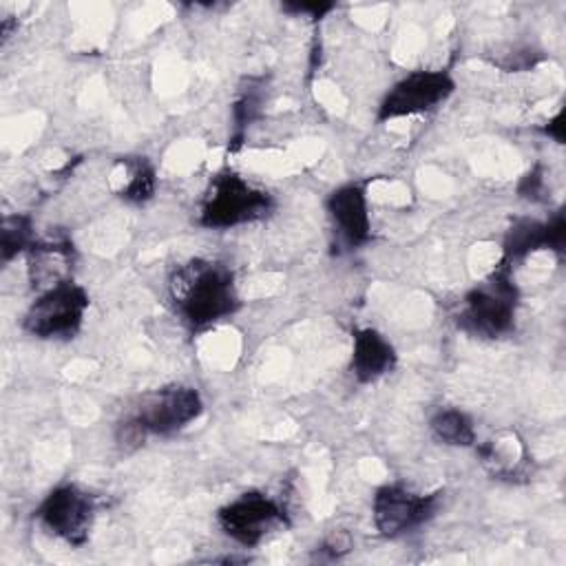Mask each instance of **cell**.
<instances>
[{
	"mask_svg": "<svg viewBox=\"0 0 566 566\" xmlns=\"http://www.w3.org/2000/svg\"><path fill=\"white\" fill-rule=\"evenodd\" d=\"M166 294L172 314L190 332L214 327L241 310L237 276L217 259L192 256L177 263L168 274Z\"/></svg>",
	"mask_w": 566,
	"mask_h": 566,
	"instance_id": "1",
	"label": "cell"
},
{
	"mask_svg": "<svg viewBox=\"0 0 566 566\" xmlns=\"http://www.w3.org/2000/svg\"><path fill=\"white\" fill-rule=\"evenodd\" d=\"M206 411L203 396L197 387L170 382L144 391L117 418L113 438L122 453H133L150 438H172L192 427Z\"/></svg>",
	"mask_w": 566,
	"mask_h": 566,
	"instance_id": "2",
	"label": "cell"
},
{
	"mask_svg": "<svg viewBox=\"0 0 566 566\" xmlns=\"http://www.w3.org/2000/svg\"><path fill=\"white\" fill-rule=\"evenodd\" d=\"M520 303L522 292L513 279V265L497 261L491 274L462 294L453 321L473 338L497 340L515 329Z\"/></svg>",
	"mask_w": 566,
	"mask_h": 566,
	"instance_id": "3",
	"label": "cell"
},
{
	"mask_svg": "<svg viewBox=\"0 0 566 566\" xmlns=\"http://www.w3.org/2000/svg\"><path fill=\"white\" fill-rule=\"evenodd\" d=\"M276 208L270 190L252 184L232 168L214 172L201 195L197 223L206 230H232L265 221Z\"/></svg>",
	"mask_w": 566,
	"mask_h": 566,
	"instance_id": "4",
	"label": "cell"
},
{
	"mask_svg": "<svg viewBox=\"0 0 566 566\" xmlns=\"http://www.w3.org/2000/svg\"><path fill=\"white\" fill-rule=\"evenodd\" d=\"M91 294L75 279L35 292L22 314V332L38 340H73L86 321Z\"/></svg>",
	"mask_w": 566,
	"mask_h": 566,
	"instance_id": "5",
	"label": "cell"
},
{
	"mask_svg": "<svg viewBox=\"0 0 566 566\" xmlns=\"http://www.w3.org/2000/svg\"><path fill=\"white\" fill-rule=\"evenodd\" d=\"M219 531L241 548H256L290 526L285 504L259 489L243 491L217 509Z\"/></svg>",
	"mask_w": 566,
	"mask_h": 566,
	"instance_id": "6",
	"label": "cell"
},
{
	"mask_svg": "<svg viewBox=\"0 0 566 566\" xmlns=\"http://www.w3.org/2000/svg\"><path fill=\"white\" fill-rule=\"evenodd\" d=\"M99 500L77 482L55 484L33 509V520L51 537L71 548H82L93 533Z\"/></svg>",
	"mask_w": 566,
	"mask_h": 566,
	"instance_id": "7",
	"label": "cell"
},
{
	"mask_svg": "<svg viewBox=\"0 0 566 566\" xmlns=\"http://www.w3.org/2000/svg\"><path fill=\"white\" fill-rule=\"evenodd\" d=\"M458 88L447 69H416L398 77L376 106L378 122L427 115L444 106Z\"/></svg>",
	"mask_w": 566,
	"mask_h": 566,
	"instance_id": "8",
	"label": "cell"
},
{
	"mask_svg": "<svg viewBox=\"0 0 566 566\" xmlns=\"http://www.w3.org/2000/svg\"><path fill=\"white\" fill-rule=\"evenodd\" d=\"M440 504L442 491L420 493L402 482H387L371 495V524L380 537L398 539L429 524Z\"/></svg>",
	"mask_w": 566,
	"mask_h": 566,
	"instance_id": "9",
	"label": "cell"
},
{
	"mask_svg": "<svg viewBox=\"0 0 566 566\" xmlns=\"http://www.w3.org/2000/svg\"><path fill=\"white\" fill-rule=\"evenodd\" d=\"M323 206L338 248L360 250L371 241L367 181H345L336 186L327 192Z\"/></svg>",
	"mask_w": 566,
	"mask_h": 566,
	"instance_id": "10",
	"label": "cell"
},
{
	"mask_svg": "<svg viewBox=\"0 0 566 566\" xmlns=\"http://www.w3.org/2000/svg\"><path fill=\"white\" fill-rule=\"evenodd\" d=\"M564 243H566L564 210H557L546 221L520 217L509 226L504 234L500 261L515 265L517 261H524L528 254L539 250H551L557 256H564V250H566Z\"/></svg>",
	"mask_w": 566,
	"mask_h": 566,
	"instance_id": "11",
	"label": "cell"
},
{
	"mask_svg": "<svg viewBox=\"0 0 566 566\" xmlns=\"http://www.w3.org/2000/svg\"><path fill=\"white\" fill-rule=\"evenodd\" d=\"M398 365L394 343L376 327H356L352 332L349 374L358 385H374L389 376Z\"/></svg>",
	"mask_w": 566,
	"mask_h": 566,
	"instance_id": "12",
	"label": "cell"
},
{
	"mask_svg": "<svg viewBox=\"0 0 566 566\" xmlns=\"http://www.w3.org/2000/svg\"><path fill=\"white\" fill-rule=\"evenodd\" d=\"M27 256V276L35 292L46 290L55 283L73 279V265L77 261V252L71 239L66 237H49L38 239Z\"/></svg>",
	"mask_w": 566,
	"mask_h": 566,
	"instance_id": "13",
	"label": "cell"
},
{
	"mask_svg": "<svg viewBox=\"0 0 566 566\" xmlns=\"http://www.w3.org/2000/svg\"><path fill=\"white\" fill-rule=\"evenodd\" d=\"M429 433L438 444L455 449H473L478 429L473 418L460 407H440L429 418Z\"/></svg>",
	"mask_w": 566,
	"mask_h": 566,
	"instance_id": "14",
	"label": "cell"
},
{
	"mask_svg": "<svg viewBox=\"0 0 566 566\" xmlns=\"http://www.w3.org/2000/svg\"><path fill=\"white\" fill-rule=\"evenodd\" d=\"M124 184L117 190V197L130 206L148 203L157 192V172L146 157H124Z\"/></svg>",
	"mask_w": 566,
	"mask_h": 566,
	"instance_id": "15",
	"label": "cell"
},
{
	"mask_svg": "<svg viewBox=\"0 0 566 566\" xmlns=\"http://www.w3.org/2000/svg\"><path fill=\"white\" fill-rule=\"evenodd\" d=\"M263 99H265V77H245L243 86H239V93L232 102V124H234L232 144H239L245 128L261 117Z\"/></svg>",
	"mask_w": 566,
	"mask_h": 566,
	"instance_id": "16",
	"label": "cell"
},
{
	"mask_svg": "<svg viewBox=\"0 0 566 566\" xmlns=\"http://www.w3.org/2000/svg\"><path fill=\"white\" fill-rule=\"evenodd\" d=\"M38 241L33 219L29 214H4L0 228V261L9 265L13 259L29 252Z\"/></svg>",
	"mask_w": 566,
	"mask_h": 566,
	"instance_id": "17",
	"label": "cell"
},
{
	"mask_svg": "<svg viewBox=\"0 0 566 566\" xmlns=\"http://www.w3.org/2000/svg\"><path fill=\"white\" fill-rule=\"evenodd\" d=\"M349 551H352V539H349V535H345V533H334V535L325 537V539L316 546V557H318V559L334 562V559H340L343 555H347Z\"/></svg>",
	"mask_w": 566,
	"mask_h": 566,
	"instance_id": "18",
	"label": "cell"
},
{
	"mask_svg": "<svg viewBox=\"0 0 566 566\" xmlns=\"http://www.w3.org/2000/svg\"><path fill=\"white\" fill-rule=\"evenodd\" d=\"M281 9L292 15H307L312 20H321L329 11H334L336 4L334 2H283Z\"/></svg>",
	"mask_w": 566,
	"mask_h": 566,
	"instance_id": "19",
	"label": "cell"
},
{
	"mask_svg": "<svg viewBox=\"0 0 566 566\" xmlns=\"http://www.w3.org/2000/svg\"><path fill=\"white\" fill-rule=\"evenodd\" d=\"M517 192L531 201H539L544 192V170L542 166H535L531 172H526L517 186Z\"/></svg>",
	"mask_w": 566,
	"mask_h": 566,
	"instance_id": "20",
	"label": "cell"
},
{
	"mask_svg": "<svg viewBox=\"0 0 566 566\" xmlns=\"http://www.w3.org/2000/svg\"><path fill=\"white\" fill-rule=\"evenodd\" d=\"M542 133L548 135L551 139H555L557 144H564V111H557L544 126Z\"/></svg>",
	"mask_w": 566,
	"mask_h": 566,
	"instance_id": "21",
	"label": "cell"
}]
</instances>
